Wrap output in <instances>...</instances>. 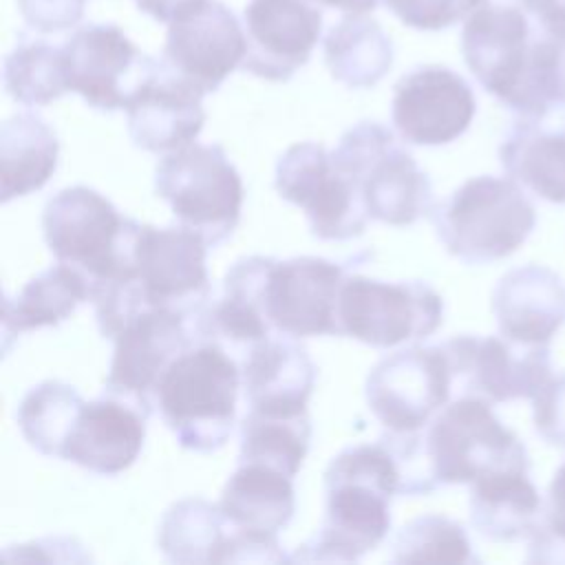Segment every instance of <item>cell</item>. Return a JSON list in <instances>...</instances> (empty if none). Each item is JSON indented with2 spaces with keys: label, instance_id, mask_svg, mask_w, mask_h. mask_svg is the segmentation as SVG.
<instances>
[{
  "label": "cell",
  "instance_id": "cell-1",
  "mask_svg": "<svg viewBox=\"0 0 565 565\" xmlns=\"http://www.w3.org/2000/svg\"><path fill=\"white\" fill-rule=\"evenodd\" d=\"M461 20L463 62L490 95L527 119L558 110V38L525 0H466Z\"/></svg>",
  "mask_w": 565,
  "mask_h": 565
},
{
  "label": "cell",
  "instance_id": "cell-2",
  "mask_svg": "<svg viewBox=\"0 0 565 565\" xmlns=\"http://www.w3.org/2000/svg\"><path fill=\"white\" fill-rule=\"evenodd\" d=\"M322 527L289 556L302 563H353L377 547L391 527L388 505L399 494V470L377 439L338 452L324 470Z\"/></svg>",
  "mask_w": 565,
  "mask_h": 565
},
{
  "label": "cell",
  "instance_id": "cell-3",
  "mask_svg": "<svg viewBox=\"0 0 565 565\" xmlns=\"http://www.w3.org/2000/svg\"><path fill=\"white\" fill-rule=\"evenodd\" d=\"M241 384V364L214 342L199 340L166 369L154 395L181 448L214 452L225 446L234 428Z\"/></svg>",
  "mask_w": 565,
  "mask_h": 565
},
{
  "label": "cell",
  "instance_id": "cell-4",
  "mask_svg": "<svg viewBox=\"0 0 565 565\" xmlns=\"http://www.w3.org/2000/svg\"><path fill=\"white\" fill-rule=\"evenodd\" d=\"M141 223L126 218L97 190L64 188L42 212V234L57 263L82 271L90 291L99 285L135 278V245Z\"/></svg>",
  "mask_w": 565,
  "mask_h": 565
},
{
  "label": "cell",
  "instance_id": "cell-5",
  "mask_svg": "<svg viewBox=\"0 0 565 565\" xmlns=\"http://www.w3.org/2000/svg\"><path fill=\"white\" fill-rule=\"evenodd\" d=\"M448 254L483 265L516 252L536 225V212L514 179L481 174L459 185L430 212Z\"/></svg>",
  "mask_w": 565,
  "mask_h": 565
},
{
  "label": "cell",
  "instance_id": "cell-6",
  "mask_svg": "<svg viewBox=\"0 0 565 565\" xmlns=\"http://www.w3.org/2000/svg\"><path fill=\"white\" fill-rule=\"evenodd\" d=\"M331 159L353 183L373 221L411 225L435 207L428 174L377 121H360L349 128L331 150Z\"/></svg>",
  "mask_w": 565,
  "mask_h": 565
},
{
  "label": "cell",
  "instance_id": "cell-7",
  "mask_svg": "<svg viewBox=\"0 0 565 565\" xmlns=\"http://www.w3.org/2000/svg\"><path fill=\"white\" fill-rule=\"evenodd\" d=\"M154 190L179 225L201 234L207 245L223 243L241 218L243 181L218 143H188L159 161Z\"/></svg>",
  "mask_w": 565,
  "mask_h": 565
},
{
  "label": "cell",
  "instance_id": "cell-8",
  "mask_svg": "<svg viewBox=\"0 0 565 565\" xmlns=\"http://www.w3.org/2000/svg\"><path fill=\"white\" fill-rule=\"evenodd\" d=\"M426 448L439 486L475 483L505 470H527L521 439L499 422L490 402L461 395L448 402L426 428Z\"/></svg>",
  "mask_w": 565,
  "mask_h": 565
},
{
  "label": "cell",
  "instance_id": "cell-9",
  "mask_svg": "<svg viewBox=\"0 0 565 565\" xmlns=\"http://www.w3.org/2000/svg\"><path fill=\"white\" fill-rule=\"evenodd\" d=\"M338 335L375 349L422 340L444 320L441 296L424 280L384 282L344 276L338 294Z\"/></svg>",
  "mask_w": 565,
  "mask_h": 565
},
{
  "label": "cell",
  "instance_id": "cell-10",
  "mask_svg": "<svg viewBox=\"0 0 565 565\" xmlns=\"http://www.w3.org/2000/svg\"><path fill=\"white\" fill-rule=\"evenodd\" d=\"M274 188L285 201L305 210L311 234L322 241L355 238L371 218L353 183L316 141H298L278 157Z\"/></svg>",
  "mask_w": 565,
  "mask_h": 565
},
{
  "label": "cell",
  "instance_id": "cell-11",
  "mask_svg": "<svg viewBox=\"0 0 565 565\" xmlns=\"http://www.w3.org/2000/svg\"><path fill=\"white\" fill-rule=\"evenodd\" d=\"M452 371L439 347H408L384 355L369 373L364 397L377 422L397 433L422 430L448 404Z\"/></svg>",
  "mask_w": 565,
  "mask_h": 565
},
{
  "label": "cell",
  "instance_id": "cell-12",
  "mask_svg": "<svg viewBox=\"0 0 565 565\" xmlns=\"http://www.w3.org/2000/svg\"><path fill=\"white\" fill-rule=\"evenodd\" d=\"M452 388L490 404L532 399L552 377L547 344H525L505 335H457L441 344Z\"/></svg>",
  "mask_w": 565,
  "mask_h": 565
},
{
  "label": "cell",
  "instance_id": "cell-13",
  "mask_svg": "<svg viewBox=\"0 0 565 565\" xmlns=\"http://www.w3.org/2000/svg\"><path fill=\"white\" fill-rule=\"evenodd\" d=\"M245 53V29L221 0H188L168 22L163 60L203 93H214Z\"/></svg>",
  "mask_w": 565,
  "mask_h": 565
},
{
  "label": "cell",
  "instance_id": "cell-14",
  "mask_svg": "<svg viewBox=\"0 0 565 565\" xmlns=\"http://www.w3.org/2000/svg\"><path fill=\"white\" fill-rule=\"evenodd\" d=\"M113 342L106 393L150 415L148 395L154 393L166 369L192 347L188 318L172 309L148 307L126 320Z\"/></svg>",
  "mask_w": 565,
  "mask_h": 565
},
{
  "label": "cell",
  "instance_id": "cell-15",
  "mask_svg": "<svg viewBox=\"0 0 565 565\" xmlns=\"http://www.w3.org/2000/svg\"><path fill=\"white\" fill-rule=\"evenodd\" d=\"M207 243L201 234L177 225H141L135 245L137 282L152 307L194 318L207 302Z\"/></svg>",
  "mask_w": 565,
  "mask_h": 565
},
{
  "label": "cell",
  "instance_id": "cell-16",
  "mask_svg": "<svg viewBox=\"0 0 565 565\" xmlns=\"http://www.w3.org/2000/svg\"><path fill=\"white\" fill-rule=\"evenodd\" d=\"M68 88L99 110L126 108L152 60L117 24H84L62 46Z\"/></svg>",
  "mask_w": 565,
  "mask_h": 565
},
{
  "label": "cell",
  "instance_id": "cell-17",
  "mask_svg": "<svg viewBox=\"0 0 565 565\" xmlns=\"http://www.w3.org/2000/svg\"><path fill=\"white\" fill-rule=\"evenodd\" d=\"M475 110V93L459 73L424 64L395 84L391 119L402 141L444 146L468 130Z\"/></svg>",
  "mask_w": 565,
  "mask_h": 565
},
{
  "label": "cell",
  "instance_id": "cell-18",
  "mask_svg": "<svg viewBox=\"0 0 565 565\" xmlns=\"http://www.w3.org/2000/svg\"><path fill=\"white\" fill-rule=\"evenodd\" d=\"M342 280V267L327 258H274L265 280L269 324L289 338L338 335L335 313Z\"/></svg>",
  "mask_w": 565,
  "mask_h": 565
},
{
  "label": "cell",
  "instance_id": "cell-19",
  "mask_svg": "<svg viewBox=\"0 0 565 565\" xmlns=\"http://www.w3.org/2000/svg\"><path fill=\"white\" fill-rule=\"evenodd\" d=\"M243 22L247 53L241 68L267 82L291 79L322 33V11L311 0H249Z\"/></svg>",
  "mask_w": 565,
  "mask_h": 565
},
{
  "label": "cell",
  "instance_id": "cell-20",
  "mask_svg": "<svg viewBox=\"0 0 565 565\" xmlns=\"http://www.w3.org/2000/svg\"><path fill=\"white\" fill-rule=\"evenodd\" d=\"M203 95L163 57L152 60L124 108L132 143L157 154L192 143L205 124Z\"/></svg>",
  "mask_w": 565,
  "mask_h": 565
},
{
  "label": "cell",
  "instance_id": "cell-21",
  "mask_svg": "<svg viewBox=\"0 0 565 565\" xmlns=\"http://www.w3.org/2000/svg\"><path fill=\"white\" fill-rule=\"evenodd\" d=\"M271 260L269 256H247L227 269L223 296L194 316L199 340L214 342L227 353H243L245 358L258 342L269 338L265 280Z\"/></svg>",
  "mask_w": 565,
  "mask_h": 565
},
{
  "label": "cell",
  "instance_id": "cell-22",
  "mask_svg": "<svg viewBox=\"0 0 565 565\" xmlns=\"http://www.w3.org/2000/svg\"><path fill=\"white\" fill-rule=\"evenodd\" d=\"M146 413L115 395L86 402L62 459L95 475H117L135 463L146 439Z\"/></svg>",
  "mask_w": 565,
  "mask_h": 565
},
{
  "label": "cell",
  "instance_id": "cell-23",
  "mask_svg": "<svg viewBox=\"0 0 565 565\" xmlns=\"http://www.w3.org/2000/svg\"><path fill=\"white\" fill-rule=\"evenodd\" d=\"M492 311L501 335L547 344L565 322V282L543 265H523L499 280Z\"/></svg>",
  "mask_w": 565,
  "mask_h": 565
},
{
  "label": "cell",
  "instance_id": "cell-24",
  "mask_svg": "<svg viewBox=\"0 0 565 565\" xmlns=\"http://www.w3.org/2000/svg\"><path fill=\"white\" fill-rule=\"evenodd\" d=\"M238 364L249 408L307 411L316 386V364L305 347L285 338H267Z\"/></svg>",
  "mask_w": 565,
  "mask_h": 565
},
{
  "label": "cell",
  "instance_id": "cell-25",
  "mask_svg": "<svg viewBox=\"0 0 565 565\" xmlns=\"http://www.w3.org/2000/svg\"><path fill=\"white\" fill-rule=\"evenodd\" d=\"M234 530L278 536L296 512L291 477L263 463H238L218 501Z\"/></svg>",
  "mask_w": 565,
  "mask_h": 565
},
{
  "label": "cell",
  "instance_id": "cell-26",
  "mask_svg": "<svg viewBox=\"0 0 565 565\" xmlns=\"http://www.w3.org/2000/svg\"><path fill=\"white\" fill-rule=\"evenodd\" d=\"M499 157L521 188L545 201L565 203V121L521 117L501 143Z\"/></svg>",
  "mask_w": 565,
  "mask_h": 565
},
{
  "label": "cell",
  "instance_id": "cell-27",
  "mask_svg": "<svg viewBox=\"0 0 565 565\" xmlns=\"http://www.w3.org/2000/svg\"><path fill=\"white\" fill-rule=\"evenodd\" d=\"M470 521L490 541L530 539L543 523V499L527 470H505L472 483Z\"/></svg>",
  "mask_w": 565,
  "mask_h": 565
},
{
  "label": "cell",
  "instance_id": "cell-28",
  "mask_svg": "<svg viewBox=\"0 0 565 565\" xmlns=\"http://www.w3.org/2000/svg\"><path fill=\"white\" fill-rule=\"evenodd\" d=\"M60 141L55 130L33 113H18L0 128V192L2 203L40 190L57 168Z\"/></svg>",
  "mask_w": 565,
  "mask_h": 565
},
{
  "label": "cell",
  "instance_id": "cell-29",
  "mask_svg": "<svg viewBox=\"0 0 565 565\" xmlns=\"http://www.w3.org/2000/svg\"><path fill=\"white\" fill-rule=\"evenodd\" d=\"M86 300H90V285L82 271L64 263L44 269L31 278L15 298H4V349L11 335L42 327H55Z\"/></svg>",
  "mask_w": 565,
  "mask_h": 565
},
{
  "label": "cell",
  "instance_id": "cell-30",
  "mask_svg": "<svg viewBox=\"0 0 565 565\" xmlns=\"http://www.w3.org/2000/svg\"><path fill=\"white\" fill-rule=\"evenodd\" d=\"M324 64L347 88H371L393 66V44L377 20L349 13L324 35Z\"/></svg>",
  "mask_w": 565,
  "mask_h": 565
},
{
  "label": "cell",
  "instance_id": "cell-31",
  "mask_svg": "<svg viewBox=\"0 0 565 565\" xmlns=\"http://www.w3.org/2000/svg\"><path fill=\"white\" fill-rule=\"evenodd\" d=\"M230 532L232 525L218 503L185 497L163 512L157 545L172 563H221Z\"/></svg>",
  "mask_w": 565,
  "mask_h": 565
},
{
  "label": "cell",
  "instance_id": "cell-32",
  "mask_svg": "<svg viewBox=\"0 0 565 565\" xmlns=\"http://www.w3.org/2000/svg\"><path fill=\"white\" fill-rule=\"evenodd\" d=\"M311 439L307 411L249 408L241 422L238 463H263L296 477Z\"/></svg>",
  "mask_w": 565,
  "mask_h": 565
},
{
  "label": "cell",
  "instance_id": "cell-33",
  "mask_svg": "<svg viewBox=\"0 0 565 565\" xmlns=\"http://www.w3.org/2000/svg\"><path fill=\"white\" fill-rule=\"evenodd\" d=\"M84 404L86 402L75 386L60 380H46L22 397L15 419L31 448L46 457L62 459Z\"/></svg>",
  "mask_w": 565,
  "mask_h": 565
},
{
  "label": "cell",
  "instance_id": "cell-34",
  "mask_svg": "<svg viewBox=\"0 0 565 565\" xmlns=\"http://www.w3.org/2000/svg\"><path fill=\"white\" fill-rule=\"evenodd\" d=\"M4 88L24 106H46L68 88L64 51L44 40H20L4 57Z\"/></svg>",
  "mask_w": 565,
  "mask_h": 565
},
{
  "label": "cell",
  "instance_id": "cell-35",
  "mask_svg": "<svg viewBox=\"0 0 565 565\" xmlns=\"http://www.w3.org/2000/svg\"><path fill=\"white\" fill-rule=\"evenodd\" d=\"M393 563H468L475 561L466 530L441 514H424L406 523L391 545Z\"/></svg>",
  "mask_w": 565,
  "mask_h": 565
},
{
  "label": "cell",
  "instance_id": "cell-36",
  "mask_svg": "<svg viewBox=\"0 0 565 565\" xmlns=\"http://www.w3.org/2000/svg\"><path fill=\"white\" fill-rule=\"evenodd\" d=\"M406 26L417 31H441L463 15L466 0H384Z\"/></svg>",
  "mask_w": 565,
  "mask_h": 565
},
{
  "label": "cell",
  "instance_id": "cell-37",
  "mask_svg": "<svg viewBox=\"0 0 565 565\" xmlns=\"http://www.w3.org/2000/svg\"><path fill=\"white\" fill-rule=\"evenodd\" d=\"M536 433L556 446H565V373L550 382L532 397Z\"/></svg>",
  "mask_w": 565,
  "mask_h": 565
},
{
  "label": "cell",
  "instance_id": "cell-38",
  "mask_svg": "<svg viewBox=\"0 0 565 565\" xmlns=\"http://www.w3.org/2000/svg\"><path fill=\"white\" fill-rule=\"evenodd\" d=\"M24 22L40 33H60L79 24L86 0H15Z\"/></svg>",
  "mask_w": 565,
  "mask_h": 565
},
{
  "label": "cell",
  "instance_id": "cell-39",
  "mask_svg": "<svg viewBox=\"0 0 565 565\" xmlns=\"http://www.w3.org/2000/svg\"><path fill=\"white\" fill-rule=\"evenodd\" d=\"M4 558H20V561H88V552L82 543L71 536H46L24 545H15V550H4Z\"/></svg>",
  "mask_w": 565,
  "mask_h": 565
},
{
  "label": "cell",
  "instance_id": "cell-40",
  "mask_svg": "<svg viewBox=\"0 0 565 565\" xmlns=\"http://www.w3.org/2000/svg\"><path fill=\"white\" fill-rule=\"evenodd\" d=\"M556 541L565 545V463L554 472L543 501V523Z\"/></svg>",
  "mask_w": 565,
  "mask_h": 565
},
{
  "label": "cell",
  "instance_id": "cell-41",
  "mask_svg": "<svg viewBox=\"0 0 565 565\" xmlns=\"http://www.w3.org/2000/svg\"><path fill=\"white\" fill-rule=\"evenodd\" d=\"M525 4L545 33L565 40V0H525Z\"/></svg>",
  "mask_w": 565,
  "mask_h": 565
},
{
  "label": "cell",
  "instance_id": "cell-42",
  "mask_svg": "<svg viewBox=\"0 0 565 565\" xmlns=\"http://www.w3.org/2000/svg\"><path fill=\"white\" fill-rule=\"evenodd\" d=\"M139 11L152 15L159 22H170L172 15L188 2V0H135Z\"/></svg>",
  "mask_w": 565,
  "mask_h": 565
},
{
  "label": "cell",
  "instance_id": "cell-43",
  "mask_svg": "<svg viewBox=\"0 0 565 565\" xmlns=\"http://www.w3.org/2000/svg\"><path fill=\"white\" fill-rule=\"evenodd\" d=\"M311 2L338 9V11H347V13H366L377 7V0H311Z\"/></svg>",
  "mask_w": 565,
  "mask_h": 565
},
{
  "label": "cell",
  "instance_id": "cell-44",
  "mask_svg": "<svg viewBox=\"0 0 565 565\" xmlns=\"http://www.w3.org/2000/svg\"><path fill=\"white\" fill-rule=\"evenodd\" d=\"M558 75H561V108L565 110V40H561V51H558Z\"/></svg>",
  "mask_w": 565,
  "mask_h": 565
}]
</instances>
